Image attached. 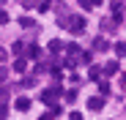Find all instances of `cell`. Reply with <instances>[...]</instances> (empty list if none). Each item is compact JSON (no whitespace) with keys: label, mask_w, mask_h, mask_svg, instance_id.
<instances>
[{"label":"cell","mask_w":126,"mask_h":120,"mask_svg":"<svg viewBox=\"0 0 126 120\" xmlns=\"http://www.w3.org/2000/svg\"><path fill=\"white\" fill-rule=\"evenodd\" d=\"M60 27H66L71 36H82L85 33V19L82 16H60Z\"/></svg>","instance_id":"6da1fadb"},{"label":"cell","mask_w":126,"mask_h":120,"mask_svg":"<svg viewBox=\"0 0 126 120\" xmlns=\"http://www.w3.org/2000/svg\"><path fill=\"white\" fill-rule=\"evenodd\" d=\"M82 52L85 49H79V44H66V60H63V66L74 68L77 63H82Z\"/></svg>","instance_id":"7a4b0ae2"},{"label":"cell","mask_w":126,"mask_h":120,"mask_svg":"<svg viewBox=\"0 0 126 120\" xmlns=\"http://www.w3.org/2000/svg\"><path fill=\"white\" fill-rule=\"evenodd\" d=\"M60 93H63L60 87H49V90H44V93H41V104H49V107H52V104L58 101Z\"/></svg>","instance_id":"3957f363"},{"label":"cell","mask_w":126,"mask_h":120,"mask_svg":"<svg viewBox=\"0 0 126 120\" xmlns=\"http://www.w3.org/2000/svg\"><path fill=\"white\" fill-rule=\"evenodd\" d=\"M118 68H121V66H118V60H110V63H104V66H101V74L112 76V74H118Z\"/></svg>","instance_id":"277c9868"},{"label":"cell","mask_w":126,"mask_h":120,"mask_svg":"<svg viewBox=\"0 0 126 120\" xmlns=\"http://www.w3.org/2000/svg\"><path fill=\"white\" fill-rule=\"evenodd\" d=\"M101 107H104V96H93V98H88V109L99 112Z\"/></svg>","instance_id":"5b68a950"},{"label":"cell","mask_w":126,"mask_h":120,"mask_svg":"<svg viewBox=\"0 0 126 120\" xmlns=\"http://www.w3.org/2000/svg\"><path fill=\"white\" fill-rule=\"evenodd\" d=\"M14 107H16L19 112H28V109H30V98H25V96H19L16 101H14Z\"/></svg>","instance_id":"8992f818"},{"label":"cell","mask_w":126,"mask_h":120,"mask_svg":"<svg viewBox=\"0 0 126 120\" xmlns=\"http://www.w3.org/2000/svg\"><path fill=\"white\" fill-rule=\"evenodd\" d=\"M93 49H96V52H107V49H110V44L104 41V36H99L96 41H93Z\"/></svg>","instance_id":"52a82bcc"},{"label":"cell","mask_w":126,"mask_h":120,"mask_svg":"<svg viewBox=\"0 0 126 120\" xmlns=\"http://www.w3.org/2000/svg\"><path fill=\"white\" fill-rule=\"evenodd\" d=\"M63 49H66V47H63V44L58 41V38H55V41H49V52H52V55H60Z\"/></svg>","instance_id":"ba28073f"},{"label":"cell","mask_w":126,"mask_h":120,"mask_svg":"<svg viewBox=\"0 0 126 120\" xmlns=\"http://www.w3.org/2000/svg\"><path fill=\"white\" fill-rule=\"evenodd\" d=\"M112 49H115V55H118V57H126V41H118Z\"/></svg>","instance_id":"9c48e42d"},{"label":"cell","mask_w":126,"mask_h":120,"mask_svg":"<svg viewBox=\"0 0 126 120\" xmlns=\"http://www.w3.org/2000/svg\"><path fill=\"white\" fill-rule=\"evenodd\" d=\"M14 71H16V74H25V57H22V55L16 57V63H14Z\"/></svg>","instance_id":"30bf717a"},{"label":"cell","mask_w":126,"mask_h":120,"mask_svg":"<svg viewBox=\"0 0 126 120\" xmlns=\"http://www.w3.org/2000/svg\"><path fill=\"white\" fill-rule=\"evenodd\" d=\"M11 52H14L16 57H19V55H25V44H22V41H16V44L11 47Z\"/></svg>","instance_id":"8fae6325"},{"label":"cell","mask_w":126,"mask_h":120,"mask_svg":"<svg viewBox=\"0 0 126 120\" xmlns=\"http://www.w3.org/2000/svg\"><path fill=\"white\" fill-rule=\"evenodd\" d=\"M99 93L107 98V96H110V82H99Z\"/></svg>","instance_id":"7c38bea8"},{"label":"cell","mask_w":126,"mask_h":120,"mask_svg":"<svg viewBox=\"0 0 126 120\" xmlns=\"http://www.w3.org/2000/svg\"><path fill=\"white\" fill-rule=\"evenodd\" d=\"M25 55H28V57H38V47H36V44H30V47L25 49Z\"/></svg>","instance_id":"4fadbf2b"},{"label":"cell","mask_w":126,"mask_h":120,"mask_svg":"<svg viewBox=\"0 0 126 120\" xmlns=\"http://www.w3.org/2000/svg\"><path fill=\"white\" fill-rule=\"evenodd\" d=\"M88 76H91V79H99V76H101V66H93V68L88 71Z\"/></svg>","instance_id":"5bb4252c"},{"label":"cell","mask_w":126,"mask_h":120,"mask_svg":"<svg viewBox=\"0 0 126 120\" xmlns=\"http://www.w3.org/2000/svg\"><path fill=\"white\" fill-rule=\"evenodd\" d=\"M19 25H22V27H33V19H30V16H22V19H19Z\"/></svg>","instance_id":"9a60e30c"},{"label":"cell","mask_w":126,"mask_h":120,"mask_svg":"<svg viewBox=\"0 0 126 120\" xmlns=\"http://www.w3.org/2000/svg\"><path fill=\"white\" fill-rule=\"evenodd\" d=\"M66 101H69V104L77 101V90H69V93H66Z\"/></svg>","instance_id":"2e32d148"},{"label":"cell","mask_w":126,"mask_h":120,"mask_svg":"<svg viewBox=\"0 0 126 120\" xmlns=\"http://www.w3.org/2000/svg\"><path fill=\"white\" fill-rule=\"evenodd\" d=\"M91 60H93V55H91V52H82V66L91 63Z\"/></svg>","instance_id":"e0dca14e"},{"label":"cell","mask_w":126,"mask_h":120,"mask_svg":"<svg viewBox=\"0 0 126 120\" xmlns=\"http://www.w3.org/2000/svg\"><path fill=\"white\" fill-rule=\"evenodd\" d=\"M6 22H8V14H6V11H0V25H6Z\"/></svg>","instance_id":"ac0fdd59"},{"label":"cell","mask_w":126,"mask_h":120,"mask_svg":"<svg viewBox=\"0 0 126 120\" xmlns=\"http://www.w3.org/2000/svg\"><path fill=\"white\" fill-rule=\"evenodd\" d=\"M6 115H8V112H6V107L0 104V120H6Z\"/></svg>","instance_id":"d6986e66"},{"label":"cell","mask_w":126,"mask_h":120,"mask_svg":"<svg viewBox=\"0 0 126 120\" xmlns=\"http://www.w3.org/2000/svg\"><path fill=\"white\" fill-rule=\"evenodd\" d=\"M69 120H82V115H79V112H71V117H69Z\"/></svg>","instance_id":"ffe728a7"},{"label":"cell","mask_w":126,"mask_h":120,"mask_svg":"<svg viewBox=\"0 0 126 120\" xmlns=\"http://www.w3.org/2000/svg\"><path fill=\"white\" fill-rule=\"evenodd\" d=\"M6 57H8V52H6V49H0V63H3Z\"/></svg>","instance_id":"44dd1931"},{"label":"cell","mask_w":126,"mask_h":120,"mask_svg":"<svg viewBox=\"0 0 126 120\" xmlns=\"http://www.w3.org/2000/svg\"><path fill=\"white\" fill-rule=\"evenodd\" d=\"M38 120H52V115H49V112H47V115H41V117H38Z\"/></svg>","instance_id":"7402d4cb"},{"label":"cell","mask_w":126,"mask_h":120,"mask_svg":"<svg viewBox=\"0 0 126 120\" xmlns=\"http://www.w3.org/2000/svg\"><path fill=\"white\" fill-rule=\"evenodd\" d=\"M121 82H123V87H126V74H121Z\"/></svg>","instance_id":"603a6c76"}]
</instances>
